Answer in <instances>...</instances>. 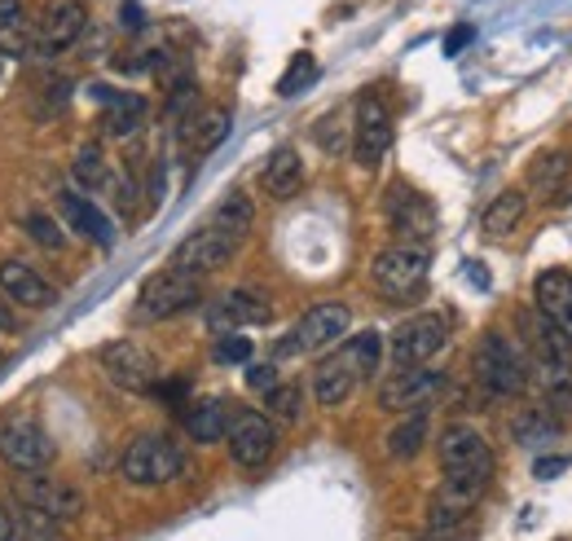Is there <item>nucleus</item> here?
Returning a JSON list of instances; mask_svg holds the SVG:
<instances>
[{"mask_svg": "<svg viewBox=\"0 0 572 541\" xmlns=\"http://www.w3.org/2000/svg\"><path fill=\"white\" fill-rule=\"evenodd\" d=\"M0 462L14 471H45L54 462V445L32 418H10L0 423Z\"/></svg>", "mask_w": 572, "mask_h": 541, "instance_id": "7", "label": "nucleus"}, {"mask_svg": "<svg viewBox=\"0 0 572 541\" xmlns=\"http://www.w3.org/2000/svg\"><path fill=\"white\" fill-rule=\"evenodd\" d=\"M348 322H353L348 304H335V300H327V304H313V309L300 318V326H296L291 335H286V344H282V357L331 348L335 339H344V335H348Z\"/></svg>", "mask_w": 572, "mask_h": 541, "instance_id": "5", "label": "nucleus"}, {"mask_svg": "<svg viewBox=\"0 0 572 541\" xmlns=\"http://www.w3.org/2000/svg\"><path fill=\"white\" fill-rule=\"evenodd\" d=\"M533 300H537L541 318L559 322L572 335V274H563V268H546V274L537 278V287H533Z\"/></svg>", "mask_w": 572, "mask_h": 541, "instance_id": "22", "label": "nucleus"}, {"mask_svg": "<svg viewBox=\"0 0 572 541\" xmlns=\"http://www.w3.org/2000/svg\"><path fill=\"white\" fill-rule=\"evenodd\" d=\"M32 27L23 19H10V23H0V54L5 58H27L32 54Z\"/></svg>", "mask_w": 572, "mask_h": 541, "instance_id": "35", "label": "nucleus"}, {"mask_svg": "<svg viewBox=\"0 0 572 541\" xmlns=\"http://www.w3.org/2000/svg\"><path fill=\"white\" fill-rule=\"evenodd\" d=\"M563 176H568V154H550V159H541L537 172H533L537 189H546V194H554V185H559Z\"/></svg>", "mask_w": 572, "mask_h": 541, "instance_id": "39", "label": "nucleus"}, {"mask_svg": "<svg viewBox=\"0 0 572 541\" xmlns=\"http://www.w3.org/2000/svg\"><path fill=\"white\" fill-rule=\"evenodd\" d=\"M313 80H318V62H313L309 54H300V58L291 62V71L277 80V93H282V97H296V93H300L305 84H313Z\"/></svg>", "mask_w": 572, "mask_h": 541, "instance_id": "37", "label": "nucleus"}, {"mask_svg": "<svg viewBox=\"0 0 572 541\" xmlns=\"http://www.w3.org/2000/svg\"><path fill=\"white\" fill-rule=\"evenodd\" d=\"M238 246H242L238 238H229L225 229H216V225L207 220L198 233H190V238L172 251V268H185V274L203 278V274H211V268L229 264V255H233Z\"/></svg>", "mask_w": 572, "mask_h": 541, "instance_id": "11", "label": "nucleus"}, {"mask_svg": "<svg viewBox=\"0 0 572 541\" xmlns=\"http://www.w3.org/2000/svg\"><path fill=\"white\" fill-rule=\"evenodd\" d=\"M102 370H106V379H111L115 388H124V392H150V388L159 383V361H155L141 344H133V339L106 344V348H102Z\"/></svg>", "mask_w": 572, "mask_h": 541, "instance_id": "8", "label": "nucleus"}, {"mask_svg": "<svg viewBox=\"0 0 572 541\" xmlns=\"http://www.w3.org/2000/svg\"><path fill=\"white\" fill-rule=\"evenodd\" d=\"M264 405H268V414L282 418V423H300V414H305V392L291 388V383H273V388L264 392Z\"/></svg>", "mask_w": 572, "mask_h": 541, "instance_id": "31", "label": "nucleus"}, {"mask_svg": "<svg viewBox=\"0 0 572 541\" xmlns=\"http://www.w3.org/2000/svg\"><path fill=\"white\" fill-rule=\"evenodd\" d=\"M445 339H449L445 318L419 313V318H410V322L397 326V335H392V361L397 366H427L445 348Z\"/></svg>", "mask_w": 572, "mask_h": 541, "instance_id": "9", "label": "nucleus"}, {"mask_svg": "<svg viewBox=\"0 0 572 541\" xmlns=\"http://www.w3.org/2000/svg\"><path fill=\"white\" fill-rule=\"evenodd\" d=\"M5 537H14V515L0 506V541H5Z\"/></svg>", "mask_w": 572, "mask_h": 541, "instance_id": "45", "label": "nucleus"}, {"mask_svg": "<svg viewBox=\"0 0 572 541\" xmlns=\"http://www.w3.org/2000/svg\"><path fill=\"white\" fill-rule=\"evenodd\" d=\"M441 388H445V375H441V370H427V366H401V375H392V379L379 388V410H392V414L419 410V405H427Z\"/></svg>", "mask_w": 572, "mask_h": 541, "instance_id": "14", "label": "nucleus"}, {"mask_svg": "<svg viewBox=\"0 0 572 541\" xmlns=\"http://www.w3.org/2000/svg\"><path fill=\"white\" fill-rule=\"evenodd\" d=\"M572 467V458L568 453H550V458H537L533 462V480H554V475H563Z\"/></svg>", "mask_w": 572, "mask_h": 541, "instance_id": "40", "label": "nucleus"}, {"mask_svg": "<svg viewBox=\"0 0 572 541\" xmlns=\"http://www.w3.org/2000/svg\"><path fill=\"white\" fill-rule=\"evenodd\" d=\"M84 27H89V10L80 5V0H62V5L49 10L45 27H41V49L45 54H62V49H71L84 36Z\"/></svg>", "mask_w": 572, "mask_h": 541, "instance_id": "20", "label": "nucleus"}, {"mask_svg": "<svg viewBox=\"0 0 572 541\" xmlns=\"http://www.w3.org/2000/svg\"><path fill=\"white\" fill-rule=\"evenodd\" d=\"M229 124H233V115H229L225 106H211V111H203L198 119H190L185 137H190L194 154H211V150H216L225 137H229Z\"/></svg>", "mask_w": 572, "mask_h": 541, "instance_id": "26", "label": "nucleus"}, {"mask_svg": "<svg viewBox=\"0 0 572 541\" xmlns=\"http://www.w3.org/2000/svg\"><path fill=\"white\" fill-rule=\"evenodd\" d=\"M344 357L353 361V370H357V379H370V375L379 370V357H384V344H379V335H375V331H362V335H353V339L344 344Z\"/></svg>", "mask_w": 572, "mask_h": 541, "instance_id": "30", "label": "nucleus"}, {"mask_svg": "<svg viewBox=\"0 0 572 541\" xmlns=\"http://www.w3.org/2000/svg\"><path fill=\"white\" fill-rule=\"evenodd\" d=\"M388 225L405 238V242H427L436 233V211L423 194H414L410 185H392L388 189Z\"/></svg>", "mask_w": 572, "mask_h": 541, "instance_id": "15", "label": "nucleus"}, {"mask_svg": "<svg viewBox=\"0 0 572 541\" xmlns=\"http://www.w3.org/2000/svg\"><path fill=\"white\" fill-rule=\"evenodd\" d=\"M441 467L445 471H493V453H489V440L467 427V423H454L441 431Z\"/></svg>", "mask_w": 572, "mask_h": 541, "instance_id": "16", "label": "nucleus"}, {"mask_svg": "<svg viewBox=\"0 0 572 541\" xmlns=\"http://www.w3.org/2000/svg\"><path fill=\"white\" fill-rule=\"evenodd\" d=\"M23 19V0H0V23Z\"/></svg>", "mask_w": 572, "mask_h": 541, "instance_id": "44", "label": "nucleus"}, {"mask_svg": "<svg viewBox=\"0 0 572 541\" xmlns=\"http://www.w3.org/2000/svg\"><path fill=\"white\" fill-rule=\"evenodd\" d=\"M0 331H14V313L5 304H0Z\"/></svg>", "mask_w": 572, "mask_h": 541, "instance_id": "46", "label": "nucleus"}, {"mask_svg": "<svg viewBox=\"0 0 572 541\" xmlns=\"http://www.w3.org/2000/svg\"><path fill=\"white\" fill-rule=\"evenodd\" d=\"M58 207H62V216L71 220L76 233H84V238L98 242L102 251L115 246V225L102 216V207H98L93 198H84V194H76V189H62V194H58Z\"/></svg>", "mask_w": 572, "mask_h": 541, "instance_id": "18", "label": "nucleus"}, {"mask_svg": "<svg viewBox=\"0 0 572 541\" xmlns=\"http://www.w3.org/2000/svg\"><path fill=\"white\" fill-rule=\"evenodd\" d=\"M273 383H282L273 366H251V370H247V388H255V392H268Z\"/></svg>", "mask_w": 572, "mask_h": 541, "instance_id": "41", "label": "nucleus"}, {"mask_svg": "<svg viewBox=\"0 0 572 541\" xmlns=\"http://www.w3.org/2000/svg\"><path fill=\"white\" fill-rule=\"evenodd\" d=\"M471 41H476V32H471V27H458V32H449V41H445V54L454 58V54H462Z\"/></svg>", "mask_w": 572, "mask_h": 541, "instance_id": "42", "label": "nucleus"}, {"mask_svg": "<svg viewBox=\"0 0 572 541\" xmlns=\"http://www.w3.org/2000/svg\"><path fill=\"white\" fill-rule=\"evenodd\" d=\"M181 449L168 436H137L124 453V475L133 484H168L181 471Z\"/></svg>", "mask_w": 572, "mask_h": 541, "instance_id": "6", "label": "nucleus"}, {"mask_svg": "<svg viewBox=\"0 0 572 541\" xmlns=\"http://www.w3.org/2000/svg\"><path fill=\"white\" fill-rule=\"evenodd\" d=\"M423 440H427V410L419 405V410H410L405 423L392 427V436H388V453L401 458V462H410V458H419Z\"/></svg>", "mask_w": 572, "mask_h": 541, "instance_id": "29", "label": "nucleus"}, {"mask_svg": "<svg viewBox=\"0 0 572 541\" xmlns=\"http://www.w3.org/2000/svg\"><path fill=\"white\" fill-rule=\"evenodd\" d=\"M559 436V423L550 418V414H541V410H528L519 423H515V440L519 445H550Z\"/></svg>", "mask_w": 572, "mask_h": 541, "instance_id": "32", "label": "nucleus"}, {"mask_svg": "<svg viewBox=\"0 0 572 541\" xmlns=\"http://www.w3.org/2000/svg\"><path fill=\"white\" fill-rule=\"evenodd\" d=\"M76 181H80V185H89V189L106 185V159H102V150H98V146H84V150L76 154Z\"/></svg>", "mask_w": 572, "mask_h": 541, "instance_id": "36", "label": "nucleus"}, {"mask_svg": "<svg viewBox=\"0 0 572 541\" xmlns=\"http://www.w3.org/2000/svg\"><path fill=\"white\" fill-rule=\"evenodd\" d=\"M119 19H124V27H128V32H141V10L133 5V0H128V5L119 10Z\"/></svg>", "mask_w": 572, "mask_h": 541, "instance_id": "43", "label": "nucleus"}, {"mask_svg": "<svg viewBox=\"0 0 572 541\" xmlns=\"http://www.w3.org/2000/svg\"><path fill=\"white\" fill-rule=\"evenodd\" d=\"M211 357H216L220 366H242V361H251V339H247L242 331H220Z\"/></svg>", "mask_w": 572, "mask_h": 541, "instance_id": "34", "label": "nucleus"}, {"mask_svg": "<svg viewBox=\"0 0 572 541\" xmlns=\"http://www.w3.org/2000/svg\"><path fill=\"white\" fill-rule=\"evenodd\" d=\"M23 225H27V233H32V238H36L45 251H62V242H67V238H62V225H58L54 216H45V211H32Z\"/></svg>", "mask_w": 572, "mask_h": 541, "instance_id": "38", "label": "nucleus"}, {"mask_svg": "<svg viewBox=\"0 0 572 541\" xmlns=\"http://www.w3.org/2000/svg\"><path fill=\"white\" fill-rule=\"evenodd\" d=\"M185 427H190V436H194L198 445H216V440H225V427H229V410H225V401H203V405H194V410L185 414Z\"/></svg>", "mask_w": 572, "mask_h": 541, "instance_id": "27", "label": "nucleus"}, {"mask_svg": "<svg viewBox=\"0 0 572 541\" xmlns=\"http://www.w3.org/2000/svg\"><path fill=\"white\" fill-rule=\"evenodd\" d=\"M370 278H375V287H379L384 296L405 300V296H414V291L423 287V278H427V251L414 246V242L392 246V251H379L375 264H370Z\"/></svg>", "mask_w": 572, "mask_h": 541, "instance_id": "4", "label": "nucleus"}, {"mask_svg": "<svg viewBox=\"0 0 572 541\" xmlns=\"http://www.w3.org/2000/svg\"><path fill=\"white\" fill-rule=\"evenodd\" d=\"M225 440H229V453H233L238 467H264L273 458V449H277L273 423L264 414H255V410H238L229 418V427H225Z\"/></svg>", "mask_w": 572, "mask_h": 541, "instance_id": "10", "label": "nucleus"}, {"mask_svg": "<svg viewBox=\"0 0 572 541\" xmlns=\"http://www.w3.org/2000/svg\"><path fill=\"white\" fill-rule=\"evenodd\" d=\"M102 106H106V119H102L106 137H133L146 119V97L137 93H111Z\"/></svg>", "mask_w": 572, "mask_h": 541, "instance_id": "24", "label": "nucleus"}, {"mask_svg": "<svg viewBox=\"0 0 572 541\" xmlns=\"http://www.w3.org/2000/svg\"><path fill=\"white\" fill-rule=\"evenodd\" d=\"M476 379L484 383V392H493V396H515V392H524V383H528V361L519 357V348L506 339V335H484L480 339V348H476Z\"/></svg>", "mask_w": 572, "mask_h": 541, "instance_id": "1", "label": "nucleus"}, {"mask_svg": "<svg viewBox=\"0 0 572 541\" xmlns=\"http://www.w3.org/2000/svg\"><path fill=\"white\" fill-rule=\"evenodd\" d=\"M524 207H528V198H524V189H502L489 207H484V233L489 238H506L519 220H524Z\"/></svg>", "mask_w": 572, "mask_h": 541, "instance_id": "25", "label": "nucleus"}, {"mask_svg": "<svg viewBox=\"0 0 572 541\" xmlns=\"http://www.w3.org/2000/svg\"><path fill=\"white\" fill-rule=\"evenodd\" d=\"M300 181H305V163H300V154L291 146H282V150L268 154V163H264V189L273 198H291L300 189Z\"/></svg>", "mask_w": 572, "mask_h": 541, "instance_id": "23", "label": "nucleus"}, {"mask_svg": "<svg viewBox=\"0 0 572 541\" xmlns=\"http://www.w3.org/2000/svg\"><path fill=\"white\" fill-rule=\"evenodd\" d=\"M489 475H493V471H445L441 493H436L432 506H427V528H432V532L454 528V523L484 497Z\"/></svg>", "mask_w": 572, "mask_h": 541, "instance_id": "3", "label": "nucleus"}, {"mask_svg": "<svg viewBox=\"0 0 572 541\" xmlns=\"http://www.w3.org/2000/svg\"><path fill=\"white\" fill-rule=\"evenodd\" d=\"M251 220H255V207H251V198L242 194V189H233V194H225L220 198V207L211 211V225L216 229H225L229 238H247V229H251Z\"/></svg>", "mask_w": 572, "mask_h": 541, "instance_id": "28", "label": "nucleus"}, {"mask_svg": "<svg viewBox=\"0 0 572 541\" xmlns=\"http://www.w3.org/2000/svg\"><path fill=\"white\" fill-rule=\"evenodd\" d=\"M388 146H392V115H388V106H384L375 93H366V97L357 102L353 154H357L362 168H379L384 154H388Z\"/></svg>", "mask_w": 572, "mask_h": 541, "instance_id": "12", "label": "nucleus"}, {"mask_svg": "<svg viewBox=\"0 0 572 541\" xmlns=\"http://www.w3.org/2000/svg\"><path fill=\"white\" fill-rule=\"evenodd\" d=\"M19 475H23V480H14L19 502L41 506V510H49V515H58V519H76V515L84 510V493H80L71 480H54V475H45V471H19Z\"/></svg>", "mask_w": 572, "mask_h": 541, "instance_id": "13", "label": "nucleus"}, {"mask_svg": "<svg viewBox=\"0 0 572 541\" xmlns=\"http://www.w3.org/2000/svg\"><path fill=\"white\" fill-rule=\"evenodd\" d=\"M273 313H268V300L260 296V291H247V287H238V291H229V296H220L211 309H207V326L220 335V331H242V326H264Z\"/></svg>", "mask_w": 572, "mask_h": 541, "instance_id": "17", "label": "nucleus"}, {"mask_svg": "<svg viewBox=\"0 0 572 541\" xmlns=\"http://www.w3.org/2000/svg\"><path fill=\"white\" fill-rule=\"evenodd\" d=\"M14 528H19L23 537H58V532H62V519L49 515V510H41V506H27V502H23Z\"/></svg>", "mask_w": 572, "mask_h": 541, "instance_id": "33", "label": "nucleus"}, {"mask_svg": "<svg viewBox=\"0 0 572 541\" xmlns=\"http://www.w3.org/2000/svg\"><path fill=\"white\" fill-rule=\"evenodd\" d=\"M137 304H141L146 322H168V318H181V313L198 309L203 304V287H198L194 274H185V268H168V274H159V278H150L141 287Z\"/></svg>", "mask_w": 572, "mask_h": 541, "instance_id": "2", "label": "nucleus"}, {"mask_svg": "<svg viewBox=\"0 0 572 541\" xmlns=\"http://www.w3.org/2000/svg\"><path fill=\"white\" fill-rule=\"evenodd\" d=\"M357 370H353V361L344 357V348L335 353V357H327L318 370H313V396H318V405H327V410H335V405H344L353 392H357Z\"/></svg>", "mask_w": 572, "mask_h": 541, "instance_id": "21", "label": "nucleus"}, {"mask_svg": "<svg viewBox=\"0 0 572 541\" xmlns=\"http://www.w3.org/2000/svg\"><path fill=\"white\" fill-rule=\"evenodd\" d=\"M0 291H5L14 304H27V309H49L54 304V287L36 274L32 264H23V260H5V264H0Z\"/></svg>", "mask_w": 572, "mask_h": 541, "instance_id": "19", "label": "nucleus"}]
</instances>
